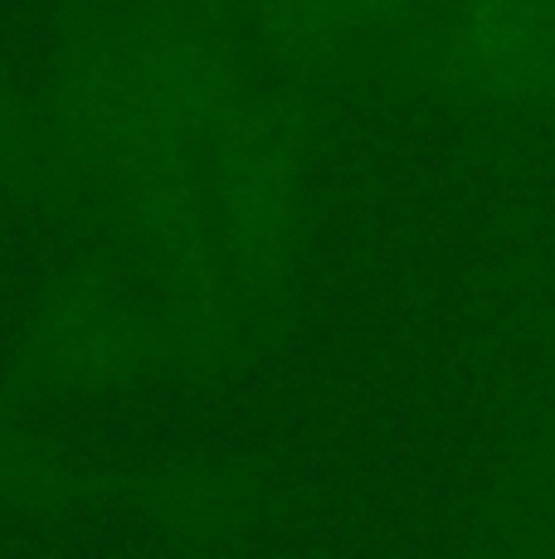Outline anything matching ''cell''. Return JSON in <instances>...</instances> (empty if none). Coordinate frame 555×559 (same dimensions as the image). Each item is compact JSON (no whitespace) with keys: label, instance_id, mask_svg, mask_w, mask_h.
Masks as SVG:
<instances>
[{"label":"cell","instance_id":"cell-1","mask_svg":"<svg viewBox=\"0 0 555 559\" xmlns=\"http://www.w3.org/2000/svg\"><path fill=\"white\" fill-rule=\"evenodd\" d=\"M156 321L108 277L69 273L49 283L29 321V356L63 390H122L156 356Z\"/></svg>","mask_w":555,"mask_h":559}]
</instances>
